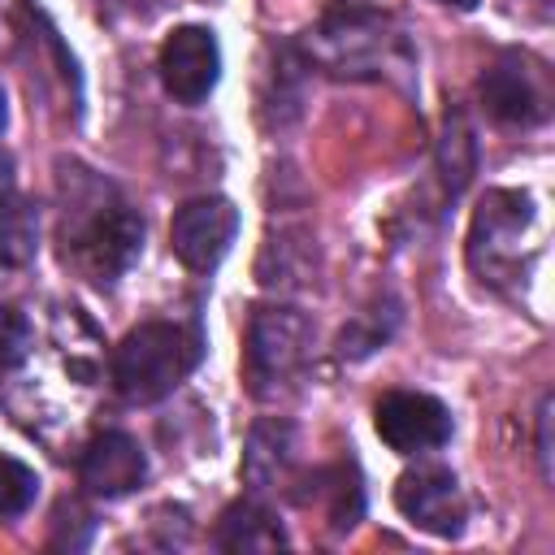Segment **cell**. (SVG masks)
Segmentation results:
<instances>
[{"label": "cell", "instance_id": "1", "mask_svg": "<svg viewBox=\"0 0 555 555\" xmlns=\"http://www.w3.org/2000/svg\"><path fill=\"white\" fill-rule=\"evenodd\" d=\"M204 356V338L178 321H143L113 351V386L130 403H156L182 386Z\"/></svg>", "mask_w": 555, "mask_h": 555}, {"label": "cell", "instance_id": "2", "mask_svg": "<svg viewBox=\"0 0 555 555\" xmlns=\"http://www.w3.org/2000/svg\"><path fill=\"white\" fill-rule=\"evenodd\" d=\"M143 251V217L117 199L78 204L65 221V260L91 282L121 278Z\"/></svg>", "mask_w": 555, "mask_h": 555}, {"label": "cell", "instance_id": "3", "mask_svg": "<svg viewBox=\"0 0 555 555\" xmlns=\"http://www.w3.org/2000/svg\"><path fill=\"white\" fill-rule=\"evenodd\" d=\"M308 52L330 74H351V78H377L390 74L395 61H403L399 35H390L386 17L369 9H334L308 39Z\"/></svg>", "mask_w": 555, "mask_h": 555}, {"label": "cell", "instance_id": "4", "mask_svg": "<svg viewBox=\"0 0 555 555\" xmlns=\"http://www.w3.org/2000/svg\"><path fill=\"white\" fill-rule=\"evenodd\" d=\"M533 199L520 191H490L473 217L468 234V264L481 282L499 286L520 278V243L533 230Z\"/></svg>", "mask_w": 555, "mask_h": 555}, {"label": "cell", "instance_id": "5", "mask_svg": "<svg viewBox=\"0 0 555 555\" xmlns=\"http://www.w3.org/2000/svg\"><path fill=\"white\" fill-rule=\"evenodd\" d=\"M481 104L503 126H538L551 117V104H555L551 69L520 48L499 52L481 74Z\"/></svg>", "mask_w": 555, "mask_h": 555}, {"label": "cell", "instance_id": "6", "mask_svg": "<svg viewBox=\"0 0 555 555\" xmlns=\"http://www.w3.org/2000/svg\"><path fill=\"white\" fill-rule=\"evenodd\" d=\"M312 325L295 308H260L247 325V382L256 395H269L278 382L295 377L308 360Z\"/></svg>", "mask_w": 555, "mask_h": 555}, {"label": "cell", "instance_id": "7", "mask_svg": "<svg viewBox=\"0 0 555 555\" xmlns=\"http://www.w3.org/2000/svg\"><path fill=\"white\" fill-rule=\"evenodd\" d=\"M234 230H238V208L221 195H199V199H186L173 212L169 247L191 273H212L225 260V251L234 243Z\"/></svg>", "mask_w": 555, "mask_h": 555}, {"label": "cell", "instance_id": "8", "mask_svg": "<svg viewBox=\"0 0 555 555\" xmlns=\"http://www.w3.org/2000/svg\"><path fill=\"white\" fill-rule=\"evenodd\" d=\"M377 438L399 455H425L451 442V412L442 399L421 390H390L373 408Z\"/></svg>", "mask_w": 555, "mask_h": 555}, {"label": "cell", "instance_id": "9", "mask_svg": "<svg viewBox=\"0 0 555 555\" xmlns=\"http://www.w3.org/2000/svg\"><path fill=\"white\" fill-rule=\"evenodd\" d=\"M395 507L434 538H460L464 533V494L451 468H408L395 481Z\"/></svg>", "mask_w": 555, "mask_h": 555}, {"label": "cell", "instance_id": "10", "mask_svg": "<svg viewBox=\"0 0 555 555\" xmlns=\"http://www.w3.org/2000/svg\"><path fill=\"white\" fill-rule=\"evenodd\" d=\"M221 78V48L208 26H178L160 43V82L178 104H199Z\"/></svg>", "mask_w": 555, "mask_h": 555}, {"label": "cell", "instance_id": "11", "mask_svg": "<svg viewBox=\"0 0 555 555\" xmlns=\"http://www.w3.org/2000/svg\"><path fill=\"white\" fill-rule=\"evenodd\" d=\"M147 473V460H143V447L121 434V429H104L95 434L82 455H78V481L100 494V499H117V494H130Z\"/></svg>", "mask_w": 555, "mask_h": 555}, {"label": "cell", "instance_id": "12", "mask_svg": "<svg viewBox=\"0 0 555 555\" xmlns=\"http://www.w3.org/2000/svg\"><path fill=\"white\" fill-rule=\"evenodd\" d=\"M212 542L221 551H273V546H286V533L273 520V512H264L251 499H238L221 512V520L212 529Z\"/></svg>", "mask_w": 555, "mask_h": 555}, {"label": "cell", "instance_id": "13", "mask_svg": "<svg viewBox=\"0 0 555 555\" xmlns=\"http://www.w3.org/2000/svg\"><path fill=\"white\" fill-rule=\"evenodd\" d=\"M39 251V212L22 195H0V264L22 269Z\"/></svg>", "mask_w": 555, "mask_h": 555}, {"label": "cell", "instance_id": "14", "mask_svg": "<svg viewBox=\"0 0 555 555\" xmlns=\"http://www.w3.org/2000/svg\"><path fill=\"white\" fill-rule=\"evenodd\" d=\"M468 178H473V130L455 113L447 117V134H442V182L451 195H460Z\"/></svg>", "mask_w": 555, "mask_h": 555}, {"label": "cell", "instance_id": "15", "mask_svg": "<svg viewBox=\"0 0 555 555\" xmlns=\"http://www.w3.org/2000/svg\"><path fill=\"white\" fill-rule=\"evenodd\" d=\"M39 494V473L13 455H0V520L22 516Z\"/></svg>", "mask_w": 555, "mask_h": 555}, {"label": "cell", "instance_id": "16", "mask_svg": "<svg viewBox=\"0 0 555 555\" xmlns=\"http://www.w3.org/2000/svg\"><path fill=\"white\" fill-rule=\"evenodd\" d=\"M30 351V325L17 308H0V373L22 364Z\"/></svg>", "mask_w": 555, "mask_h": 555}, {"label": "cell", "instance_id": "17", "mask_svg": "<svg viewBox=\"0 0 555 555\" xmlns=\"http://www.w3.org/2000/svg\"><path fill=\"white\" fill-rule=\"evenodd\" d=\"M9 182H13V156L0 147V195L9 191Z\"/></svg>", "mask_w": 555, "mask_h": 555}, {"label": "cell", "instance_id": "18", "mask_svg": "<svg viewBox=\"0 0 555 555\" xmlns=\"http://www.w3.org/2000/svg\"><path fill=\"white\" fill-rule=\"evenodd\" d=\"M442 4H455V9H473L477 0H442Z\"/></svg>", "mask_w": 555, "mask_h": 555}, {"label": "cell", "instance_id": "19", "mask_svg": "<svg viewBox=\"0 0 555 555\" xmlns=\"http://www.w3.org/2000/svg\"><path fill=\"white\" fill-rule=\"evenodd\" d=\"M4 117H9V113H4V91H0V130H4Z\"/></svg>", "mask_w": 555, "mask_h": 555}]
</instances>
